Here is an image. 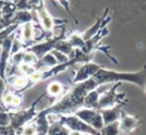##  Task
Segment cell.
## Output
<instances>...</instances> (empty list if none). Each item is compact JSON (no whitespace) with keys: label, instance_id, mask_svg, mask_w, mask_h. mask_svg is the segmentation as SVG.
<instances>
[{"label":"cell","instance_id":"cell-2","mask_svg":"<svg viewBox=\"0 0 146 135\" xmlns=\"http://www.w3.org/2000/svg\"><path fill=\"white\" fill-rule=\"evenodd\" d=\"M137 124H139V121L135 118L123 113V117L119 122V129L121 132L129 133V132H132L134 129H136Z\"/></svg>","mask_w":146,"mask_h":135},{"label":"cell","instance_id":"cell-6","mask_svg":"<svg viewBox=\"0 0 146 135\" xmlns=\"http://www.w3.org/2000/svg\"><path fill=\"white\" fill-rule=\"evenodd\" d=\"M32 27H31L30 24H26L24 26V31H23V37H24V39H30L31 37H32Z\"/></svg>","mask_w":146,"mask_h":135},{"label":"cell","instance_id":"cell-12","mask_svg":"<svg viewBox=\"0 0 146 135\" xmlns=\"http://www.w3.org/2000/svg\"><path fill=\"white\" fill-rule=\"evenodd\" d=\"M34 132H35V131H34V130H32V129H27L26 130V131H25V133H34Z\"/></svg>","mask_w":146,"mask_h":135},{"label":"cell","instance_id":"cell-5","mask_svg":"<svg viewBox=\"0 0 146 135\" xmlns=\"http://www.w3.org/2000/svg\"><path fill=\"white\" fill-rule=\"evenodd\" d=\"M48 91L51 95H58L61 92V85L59 83H51L48 87Z\"/></svg>","mask_w":146,"mask_h":135},{"label":"cell","instance_id":"cell-3","mask_svg":"<svg viewBox=\"0 0 146 135\" xmlns=\"http://www.w3.org/2000/svg\"><path fill=\"white\" fill-rule=\"evenodd\" d=\"M118 118H119V112L117 109H108V110L104 111V119L107 124L117 121Z\"/></svg>","mask_w":146,"mask_h":135},{"label":"cell","instance_id":"cell-8","mask_svg":"<svg viewBox=\"0 0 146 135\" xmlns=\"http://www.w3.org/2000/svg\"><path fill=\"white\" fill-rule=\"evenodd\" d=\"M14 85L17 87H22V86L25 85V81L23 79H21V77H18L17 80L14 81Z\"/></svg>","mask_w":146,"mask_h":135},{"label":"cell","instance_id":"cell-1","mask_svg":"<svg viewBox=\"0 0 146 135\" xmlns=\"http://www.w3.org/2000/svg\"><path fill=\"white\" fill-rule=\"evenodd\" d=\"M103 80H107L109 77L111 81L113 80H121L129 81L135 83L140 86H144L146 83V68L142 70L139 73H115V72H105L103 75Z\"/></svg>","mask_w":146,"mask_h":135},{"label":"cell","instance_id":"cell-13","mask_svg":"<svg viewBox=\"0 0 146 135\" xmlns=\"http://www.w3.org/2000/svg\"><path fill=\"white\" fill-rule=\"evenodd\" d=\"M144 91H145V93H146V83H145V85H144Z\"/></svg>","mask_w":146,"mask_h":135},{"label":"cell","instance_id":"cell-4","mask_svg":"<svg viewBox=\"0 0 146 135\" xmlns=\"http://www.w3.org/2000/svg\"><path fill=\"white\" fill-rule=\"evenodd\" d=\"M39 18H40V20H42V23H43L45 28L49 30V28L52 27V21L50 20V18H49L47 14H45V12L39 13Z\"/></svg>","mask_w":146,"mask_h":135},{"label":"cell","instance_id":"cell-7","mask_svg":"<svg viewBox=\"0 0 146 135\" xmlns=\"http://www.w3.org/2000/svg\"><path fill=\"white\" fill-rule=\"evenodd\" d=\"M21 70H22V72H24L26 74H30V72H33V69L30 66H27V64H22L21 66Z\"/></svg>","mask_w":146,"mask_h":135},{"label":"cell","instance_id":"cell-10","mask_svg":"<svg viewBox=\"0 0 146 135\" xmlns=\"http://www.w3.org/2000/svg\"><path fill=\"white\" fill-rule=\"evenodd\" d=\"M12 101H13L12 95H7L6 97H5V103L6 104H12Z\"/></svg>","mask_w":146,"mask_h":135},{"label":"cell","instance_id":"cell-11","mask_svg":"<svg viewBox=\"0 0 146 135\" xmlns=\"http://www.w3.org/2000/svg\"><path fill=\"white\" fill-rule=\"evenodd\" d=\"M12 104H13V105H19V104H20V99L17 98V97H15V98H13Z\"/></svg>","mask_w":146,"mask_h":135},{"label":"cell","instance_id":"cell-9","mask_svg":"<svg viewBox=\"0 0 146 135\" xmlns=\"http://www.w3.org/2000/svg\"><path fill=\"white\" fill-rule=\"evenodd\" d=\"M31 75H32V80H33V81H37L38 79H40V76H42V73H40V72H36V73L31 74Z\"/></svg>","mask_w":146,"mask_h":135}]
</instances>
